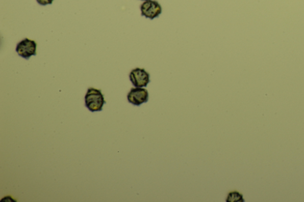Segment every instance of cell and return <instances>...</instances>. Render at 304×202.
I'll return each instance as SVG.
<instances>
[{
    "label": "cell",
    "instance_id": "obj_1",
    "mask_svg": "<svg viewBox=\"0 0 304 202\" xmlns=\"http://www.w3.org/2000/svg\"><path fill=\"white\" fill-rule=\"evenodd\" d=\"M85 106L92 112L100 111L106 103L101 90L90 88L85 97Z\"/></svg>",
    "mask_w": 304,
    "mask_h": 202
},
{
    "label": "cell",
    "instance_id": "obj_2",
    "mask_svg": "<svg viewBox=\"0 0 304 202\" xmlns=\"http://www.w3.org/2000/svg\"><path fill=\"white\" fill-rule=\"evenodd\" d=\"M37 43L35 41L25 38L17 43L16 51L20 56L30 60L32 56L37 55Z\"/></svg>",
    "mask_w": 304,
    "mask_h": 202
},
{
    "label": "cell",
    "instance_id": "obj_3",
    "mask_svg": "<svg viewBox=\"0 0 304 202\" xmlns=\"http://www.w3.org/2000/svg\"><path fill=\"white\" fill-rule=\"evenodd\" d=\"M150 74L144 68H136L129 74L132 84L136 88H146L150 82Z\"/></svg>",
    "mask_w": 304,
    "mask_h": 202
},
{
    "label": "cell",
    "instance_id": "obj_4",
    "mask_svg": "<svg viewBox=\"0 0 304 202\" xmlns=\"http://www.w3.org/2000/svg\"><path fill=\"white\" fill-rule=\"evenodd\" d=\"M141 14L142 16L154 20L162 13V7L157 1L148 0L144 2L140 6Z\"/></svg>",
    "mask_w": 304,
    "mask_h": 202
},
{
    "label": "cell",
    "instance_id": "obj_5",
    "mask_svg": "<svg viewBox=\"0 0 304 202\" xmlns=\"http://www.w3.org/2000/svg\"><path fill=\"white\" fill-rule=\"evenodd\" d=\"M149 92L143 88H132L128 95V100L134 106H140L149 100Z\"/></svg>",
    "mask_w": 304,
    "mask_h": 202
},
{
    "label": "cell",
    "instance_id": "obj_6",
    "mask_svg": "<svg viewBox=\"0 0 304 202\" xmlns=\"http://www.w3.org/2000/svg\"><path fill=\"white\" fill-rule=\"evenodd\" d=\"M226 202H244L243 196L238 192H232L228 194Z\"/></svg>",
    "mask_w": 304,
    "mask_h": 202
},
{
    "label": "cell",
    "instance_id": "obj_7",
    "mask_svg": "<svg viewBox=\"0 0 304 202\" xmlns=\"http://www.w3.org/2000/svg\"><path fill=\"white\" fill-rule=\"evenodd\" d=\"M37 3L41 6H46L52 5L54 0H37Z\"/></svg>",
    "mask_w": 304,
    "mask_h": 202
},
{
    "label": "cell",
    "instance_id": "obj_8",
    "mask_svg": "<svg viewBox=\"0 0 304 202\" xmlns=\"http://www.w3.org/2000/svg\"><path fill=\"white\" fill-rule=\"evenodd\" d=\"M142 1L146 2V1H148V0H142Z\"/></svg>",
    "mask_w": 304,
    "mask_h": 202
}]
</instances>
